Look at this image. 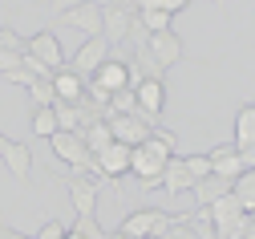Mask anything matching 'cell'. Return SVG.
Masks as SVG:
<instances>
[{
  "label": "cell",
  "mask_w": 255,
  "mask_h": 239,
  "mask_svg": "<svg viewBox=\"0 0 255 239\" xmlns=\"http://www.w3.org/2000/svg\"><path fill=\"white\" fill-rule=\"evenodd\" d=\"M69 231H77L81 239H110V231L98 223V215H77V219L69 223Z\"/></svg>",
  "instance_id": "obj_26"
},
{
  "label": "cell",
  "mask_w": 255,
  "mask_h": 239,
  "mask_svg": "<svg viewBox=\"0 0 255 239\" xmlns=\"http://www.w3.org/2000/svg\"><path fill=\"white\" fill-rule=\"evenodd\" d=\"M28 97H33V110H45V106H57V89H53V77H41L28 85Z\"/></svg>",
  "instance_id": "obj_25"
},
{
  "label": "cell",
  "mask_w": 255,
  "mask_h": 239,
  "mask_svg": "<svg viewBox=\"0 0 255 239\" xmlns=\"http://www.w3.org/2000/svg\"><path fill=\"white\" fill-rule=\"evenodd\" d=\"M65 239H81V235H77V231H69V235H65Z\"/></svg>",
  "instance_id": "obj_42"
},
{
  "label": "cell",
  "mask_w": 255,
  "mask_h": 239,
  "mask_svg": "<svg viewBox=\"0 0 255 239\" xmlns=\"http://www.w3.org/2000/svg\"><path fill=\"white\" fill-rule=\"evenodd\" d=\"M182 191H195V179H190V170H186V162L174 154L170 162H166V170H162V195L174 203Z\"/></svg>",
  "instance_id": "obj_13"
},
{
  "label": "cell",
  "mask_w": 255,
  "mask_h": 239,
  "mask_svg": "<svg viewBox=\"0 0 255 239\" xmlns=\"http://www.w3.org/2000/svg\"><path fill=\"white\" fill-rule=\"evenodd\" d=\"M49 146H53V154H57L61 162L73 166V170H89L93 162H98V158L89 154V146H85V138H81L77 130H57L53 138H49Z\"/></svg>",
  "instance_id": "obj_4"
},
{
  "label": "cell",
  "mask_w": 255,
  "mask_h": 239,
  "mask_svg": "<svg viewBox=\"0 0 255 239\" xmlns=\"http://www.w3.org/2000/svg\"><path fill=\"white\" fill-rule=\"evenodd\" d=\"M114 114H138V93H134V89L110 93V118H114Z\"/></svg>",
  "instance_id": "obj_27"
},
{
  "label": "cell",
  "mask_w": 255,
  "mask_h": 239,
  "mask_svg": "<svg viewBox=\"0 0 255 239\" xmlns=\"http://www.w3.org/2000/svg\"><path fill=\"white\" fill-rule=\"evenodd\" d=\"M57 122H61V130H81V106L77 101H57Z\"/></svg>",
  "instance_id": "obj_28"
},
{
  "label": "cell",
  "mask_w": 255,
  "mask_h": 239,
  "mask_svg": "<svg viewBox=\"0 0 255 239\" xmlns=\"http://www.w3.org/2000/svg\"><path fill=\"white\" fill-rule=\"evenodd\" d=\"M118 4H126V8H134V12H138V0H118Z\"/></svg>",
  "instance_id": "obj_39"
},
{
  "label": "cell",
  "mask_w": 255,
  "mask_h": 239,
  "mask_svg": "<svg viewBox=\"0 0 255 239\" xmlns=\"http://www.w3.org/2000/svg\"><path fill=\"white\" fill-rule=\"evenodd\" d=\"M28 130H33V138H53V134L61 130V122H57V110L53 106H45V110H33V118H28Z\"/></svg>",
  "instance_id": "obj_21"
},
{
  "label": "cell",
  "mask_w": 255,
  "mask_h": 239,
  "mask_svg": "<svg viewBox=\"0 0 255 239\" xmlns=\"http://www.w3.org/2000/svg\"><path fill=\"white\" fill-rule=\"evenodd\" d=\"M0 162L16 175V183H33V146L28 142H8V150H4Z\"/></svg>",
  "instance_id": "obj_15"
},
{
  "label": "cell",
  "mask_w": 255,
  "mask_h": 239,
  "mask_svg": "<svg viewBox=\"0 0 255 239\" xmlns=\"http://www.w3.org/2000/svg\"><path fill=\"white\" fill-rule=\"evenodd\" d=\"M211 4H219V8H227V0H211Z\"/></svg>",
  "instance_id": "obj_41"
},
{
  "label": "cell",
  "mask_w": 255,
  "mask_h": 239,
  "mask_svg": "<svg viewBox=\"0 0 255 239\" xmlns=\"http://www.w3.org/2000/svg\"><path fill=\"white\" fill-rule=\"evenodd\" d=\"M130 24H134V8H126V4L102 8V37H106L114 49L126 45V37H130Z\"/></svg>",
  "instance_id": "obj_9"
},
{
  "label": "cell",
  "mask_w": 255,
  "mask_h": 239,
  "mask_svg": "<svg viewBox=\"0 0 255 239\" xmlns=\"http://www.w3.org/2000/svg\"><path fill=\"white\" fill-rule=\"evenodd\" d=\"M89 85H98V89H106V93H118V89H130V61H118V57H110L98 73L89 77Z\"/></svg>",
  "instance_id": "obj_12"
},
{
  "label": "cell",
  "mask_w": 255,
  "mask_h": 239,
  "mask_svg": "<svg viewBox=\"0 0 255 239\" xmlns=\"http://www.w3.org/2000/svg\"><path fill=\"white\" fill-rule=\"evenodd\" d=\"M110 53H114V45H110L106 37H85V45H81V49H77L65 65H69L73 73H81V77L89 81V77H93V73H98L102 65L110 61Z\"/></svg>",
  "instance_id": "obj_5"
},
{
  "label": "cell",
  "mask_w": 255,
  "mask_h": 239,
  "mask_svg": "<svg viewBox=\"0 0 255 239\" xmlns=\"http://www.w3.org/2000/svg\"><path fill=\"white\" fill-rule=\"evenodd\" d=\"M85 0H49V16H65V12H73V8H81Z\"/></svg>",
  "instance_id": "obj_33"
},
{
  "label": "cell",
  "mask_w": 255,
  "mask_h": 239,
  "mask_svg": "<svg viewBox=\"0 0 255 239\" xmlns=\"http://www.w3.org/2000/svg\"><path fill=\"white\" fill-rule=\"evenodd\" d=\"M130 65H134V69H138L142 77H154V81H166V69H162V65H158V61L150 57V49H146V45H142V49H134Z\"/></svg>",
  "instance_id": "obj_23"
},
{
  "label": "cell",
  "mask_w": 255,
  "mask_h": 239,
  "mask_svg": "<svg viewBox=\"0 0 255 239\" xmlns=\"http://www.w3.org/2000/svg\"><path fill=\"white\" fill-rule=\"evenodd\" d=\"M158 4H162V8L170 12V16H178V12H182V8L190 4V0H158Z\"/></svg>",
  "instance_id": "obj_35"
},
{
  "label": "cell",
  "mask_w": 255,
  "mask_h": 239,
  "mask_svg": "<svg viewBox=\"0 0 255 239\" xmlns=\"http://www.w3.org/2000/svg\"><path fill=\"white\" fill-rule=\"evenodd\" d=\"M174 150H178V138H174L170 130H162V126H158L142 146L130 150V175L138 179L142 191L162 187V170H166V162L174 158Z\"/></svg>",
  "instance_id": "obj_1"
},
{
  "label": "cell",
  "mask_w": 255,
  "mask_h": 239,
  "mask_svg": "<svg viewBox=\"0 0 255 239\" xmlns=\"http://www.w3.org/2000/svg\"><path fill=\"white\" fill-rule=\"evenodd\" d=\"M138 20L150 28V37L154 32H170V24H174V16L166 8H138Z\"/></svg>",
  "instance_id": "obj_24"
},
{
  "label": "cell",
  "mask_w": 255,
  "mask_h": 239,
  "mask_svg": "<svg viewBox=\"0 0 255 239\" xmlns=\"http://www.w3.org/2000/svg\"><path fill=\"white\" fill-rule=\"evenodd\" d=\"M231 195L243 203L247 215H255V170H243V175L235 179V187H231Z\"/></svg>",
  "instance_id": "obj_22"
},
{
  "label": "cell",
  "mask_w": 255,
  "mask_h": 239,
  "mask_svg": "<svg viewBox=\"0 0 255 239\" xmlns=\"http://www.w3.org/2000/svg\"><path fill=\"white\" fill-rule=\"evenodd\" d=\"M235 146L243 154L255 150V101H247V106L235 114Z\"/></svg>",
  "instance_id": "obj_20"
},
{
  "label": "cell",
  "mask_w": 255,
  "mask_h": 239,
  "mask_svg": "<svg viewBox=\"0 0 255 239\" xmlns=\"http://www.w3.org/2000/svg\"><path fill=\"white\" fill-rule=\"evenodd\" d=\"M231 187H235V179H223V175H211V179L195 183V203H199V207H211V203H219L223 195H231Z\"/></svg>",
  "instance_id": "obj_19"
},
{
  "label": "cell",
  "mask_w": 255,
  "mask_h": 239,
  "mask_svg": "<svg viewBox=\"0 0 255 239\" xmlns=\"http://www.w3.org/2000/svg\"><path fill=\"white\" fill-rule=\"evenodd\" d=\"M207 158H211V170H215V175H223V179H239L243 170H247V158H243V150H239L235 142H219V146H211Z\"/></svg>",
  "instance_id": "obj_8"
},
{
  "label": "cell",
  "mask_w": 255,
  "mask_h": 239,
  "mask_svg": "<svg viewBox=\"0 0 255 239\" xmlns=\"http://www.w3.org/2000/svg\"><path fill=\"white\" fill-rule=\"evenodd\" d=\"M182 162H186V170H190V179H195V183H203V179H211V175H215L207 154H186Z\"/></svg>",
  "instance_id": "obj_30"
},
{
  "label": "cell",
  "mask_w": 255,
  "mask_h": 239,
  "mask_svg": "<svg viewBox=\"0 0 255 239\" xmlns=\"http://www.w3.org/2000/svg\"><path fill=\"white\" fill-rule=\"evenodd\" d=\"M28 53H33L37 61H45L53 73L65 65V49H61L57 32H49V28H41V32H33V37H28Z\"/></svg>",
  "instance_id": "obj_10"
},
{
  "label": "cell",
  "mask_w": 255,
  "mask_h": 239,
  "mask_svg": "<svg viewBox=\"0 0 255 239\" xmlns=\"http://www.w3.org/2000/svg\"><path fill=\"white\" fill-rule=\"evenodd\" d=\"M8 142H12L8 134H0V158H4V150H8Z\"/></svg>",
  "instance_id": "obj_37"
},
{
  "label": "cell",
  "mask_w": 255,
  "mask_h": 239,
  "mask_svg": "<svg viewBox=\"0 0 255 239\" xmlns=\"http://www.w3.org/2000/svg\"><path fill=\"white\" fill-rule=\"evenodd\" d=\"M65 235H69V227L61 223V219H45L41 231H37V239H65Z\"/></svg>",
  "instance_id": "obj_32"
},
{
  "label": "cell",
  "mask_w": 255,
  "mask_h": 239,
  "mask_svg": "<svg viewBox=\"0 0 255 239\" xmlns=\"http://www.w3.org/2000/svg\"><path fill=\"white\" fill-rule=\"evenodd\" d=\"M20 65H24V53H4L0 49V81H4L8 73H16Z\"/></svg>",
  "instance_id": "obj_31"
},
{
  "label": "cell",
  "mask_w": 255,
  "mask_h": 239,
  "mask_svg": "<svg viewBox=\"0 0 255 239\" xmlns=\"http://www.w3.org/2000/svg\"><path fill=\"white\" fill-rule=\"evenodd\" d=\"M110 239H130V235H126V231H110Z\"/></svg>",
  "instance_id": "obj_40"
},
{
  "label": "cell",
  "mask_w": 255,
  "mask_h": 239,
  "mask_svg": "<svg viewBox=\"0 0 255 239\" xmlns=\"http://www.w3.org/2000/svg\"><path fill=\"white\" fill-rule=\"evenodd\" d=\"M174 219L178 215H170V211H158V207H134V211H126L122 215V223H118V231H126L130 239H162L170 227H174Z\"/></svg>",
  "instance_id": "obj_2"
},
{
  "label": "cell",
  "mask_w": 255,
  "mask_h": 239,
  "mask_svg": "<svg viewBox=\"0 0 255 239\" xmlns=\"http://www.w3.org/2000/svg\"><path fill=\"white\" fill-rule=\"evenodd\" d=\"M93 4H98V8H114V4H118V0H93Z\"/></svg>",
  "instance_id": "obj_38"
},
{
  "label": "cell",
  "mask_w": 255,
  "mask_h": 239,
  "mask_svg": "<svg viewBox=\"0 0 255 239\" xmlns=\"http://www.w3.org/2000/svg\"><path fill=\"white\" fill-rule=\"evenodd\" d=\"M134 93H138V118H146L150 126H158V122H162V110H166V81L146 77Z\"/></svg>",
  "instance_id": "obj_6"
},
{
  "label": "cell",
  "mask_w": 255,
  "mask_h": 239,
  "mask_svg": "<svg viewBox=\"0 0 255 239\" xmlns=\"http://www.w3.org/2000/svg\"><path fill=\"white\" fill-rule=\"evenodd\" d=\"M57 20H65L69 28L85 32V37H102V8L93 4V0H85L81 8H73V12H65V16H57Z\"/></svg>",
  "instance_id": "obj_14"
},
{
  "label": "cell",
  "mask_w": 255,
  "mask_h": 239,
  "mask_svg": "<svg viewBox=\"0 0 255 239\" xmlns=\"http://www.w3.org/2000/svg\"><path fill=\"white\" fill-rule=\"evenodd\" d=\"M130 150L134 146H122V142H114L106 154H98V166H102V175L114 183V179H122V175H130Z\"/></svg>",
  "instance_id": "obj_17"
},
{
  "label": "cell",
  "mask_w": 255,
  "mask_h": 239,
  "mask_svg": "<svg viewBox=\"0 0 255 239\" xmlns=\"http://www.w3.org/2000/svg\"><path fill=\"white\" fill-rule=\"evenodd\" d=\"M57 179L65 183L69 199H73V211L77 215H98V183H93L85 170H73V166H57Z\"/></svg>",
  "instance_id": "obj_3"
},
{
  "label": "cell",
  "mask_w": 255,
  "mask_h": 239,
  "mask_svg": "<svg viewBox=\"0 0 255 239\" xmlns=\"http://www.w3.org/2000/svg\"><path fill=\"white\" fill-rule=\"evenodd\" d=\"M110 130H114V142H122V146H142L158 126H150V122L138 118V114H114V118H110Z\"/></svg>",
  "instance_id": "obj_7"
},
{
  "label": "cell",
  "mask_w": 255,
  "mask_h": 239,
  "mask_svg": "<svg viewBox=\"0 0 255 239\" xmlns=\"http://www.w3.org/2000/svg\"><path fill=\"white\" fill-rule=\"evenodd\" d=\"M85 77L81 73H73L69 65H61V69L53 73V89H57V101H81L85 97Z\"/></svg>",
  "instance_id": "obj_16"
},
{
  "label": "cell",
  "mask_w": 255,
  "mask_h": 239,
  "mask_svg": "<svg viewBox=\"0 0 255 239\" xmlns=\"http://www.w3.org/2000/svg\"><path fill=\"white\" fill-rule=\"evenodd\" d=\"M4 81H12V85H24V89H28V85H33V81H41V77H33V73H28L24 65H20V69H16V73H8Z\"/></svg>",
  "instance_id": "obj_34"
},
{
  "label": "cell",
  "mask_w": 255,
  "mask_h": 239,
  "mask_svg": "<svg viewBox=\"0 0 255 239\" xmlns=\"http://www.w3.org/2000/svg\"><path fill=\"white\" fill-rule=\"evenodd\" d=\"M0 49L4 53H28V37H20V32L8 28V24H0Z\"/></svg>",
  "instance_id": "obj_29"
},
{
  "label": "cell",
  "mask_w": 255,
  "mask_h": 239,
  "mask_svg": "<svg viewBox=\"0 0 255 239\" xmlns=\"http://www.w3.org/2000/svg\"><path fill=\"white\" fill-rule=\"evenodd\" d=\"M243 239H255V215L247 219V231H243Z\"/></svg>",
  "instance_id": "obj_36"
},
{
  "label": "cell",
  "mask_w": 255,
  "mask_h": 239,
  "mask_svg": "<svg viewBox=\"0 0 255 239\" xmlns=\"http://www.w3.org/2000/svg\"><path fill=\"white\" fill-rule=\"evenodd\" d=\"M146 49H150V57H154L158 65H162V69H170V65H178V61L186 57V49H182V37H178L174 28H170V32H154Z\"/></svg>",
  "instance_id": "obj_11"
},
{
  "label": "cell",
  "mask_w": 255,
  "mask_h": 239,
  "mask_svg": "<svg viewBox=\"0 0 255 239\" xmlns=\"http://www.w3.org/2000/svg\"><path fill=\"white\" fill-rule=\"evenodd\" d=\"M81 138H85V146H89V154L98 158V154H106L110 146H114V130H110V122L102 118V122H89V126H81L77 130Z\"/></svg>",
  "instance_id": "obj_18"
}]
</instances>
